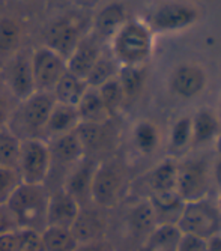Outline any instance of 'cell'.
<instances>
[{"instance_id":"24","label":"cell","mask_w":221,"mask_h":251,"mask_svg":"<svg viewBox=\"0 0 221 251\" xmlns=\"http://www.w3.org/2000/svg\"><path fill=\"white\" fill-rule=\"evenodd\" d=\"M78 125H80V118H78L77 108L74 105H66V104H60L54 101L46 129H44L42 139L50 140V139H54V137L73 132L77 129Z\"/></svg>"},{"instance_id":"22","label":"cell","mask_w":221,"mask_h":251,"mask_svg":"<svg viewBox=\"0 0 221 251\" xmlns=\"http://www.w3.org/2000/svg\"><path fill=\"white\" fill-rule=\"evenodd\" d=\"M47 143L51 155V166L62 164L71 169L84 158V149L77 135V131L54 137V139L47 140Z\"/></svg>"},{"instance_id":"21","label":"cell","mask_w":221,"mask_h":251,"mask_svg":"<svg viewBox=\"0 0 221 251\" xmlns=\"http://www.w3.org/2000/svg\"><path fill=\"white\" fill-rule=\"evenodd\" d=\"M193 128V149L215 145L221 137V119L217 111L211 108H200L191 116Z\"/></svg>"},{"instance_id":"23","label":"cell","mask_w":221,"mask_h":251,"mask_svg":"<svg viewBox=\"0 0 221 251\" xmlns=\"http://www.w3.org/2000/svg\"><path fill=\"white\" fill-rule=\"evenodd\" d=\"M160 126L150 119H140L131 128V145L142 156H152L161 148Z\"/></svg>"},{"instance_id":"31","label":"cell","mask_w":221,"mask_h":251,"mask_svg":"<svg viewBox=\"0 0 221 251\" xmlns=\"http://www.w3.org/2000/svg\"><path fill=\"white\" fill-rule=\"evenodd\" d=\"M23 38V23L14 17H0V53L14 54L21 49Z\"/></svg>"},{"instance_id":"43","label":"cell","mask_w":221,"mask_h":251,"mask_svg":"<svg viewBox=\"0 0 221 251\" xmlns=\"http://www.w3.org/2000/svg\"><path fill=\"white\" fill-rule=\"evenodd\" d=\"M0 251H17V248H15V232L11 235L0 236Z\"/></svg>"},{"instance_id":"29","label":"cell","mask_w":221,"mask_h":251,"mask_svg":"<svg viewBox=\"0 0 221 251\" xmlns=\"http://www.w3.org/2000/svg\"><path fill=\"white\" fill-rule=\"evenodd\" d=\"M86 89H87L86 80L66 71L62 75V78L57 81L54 89L51 90V95L56 102L75 107L80 98L83 97V94L86 92Z\"/></svg>"},{"instance_id":"12","label":"cell","mask_w":221,"mask_h":251,"mask_svg":"<svg viewBox=\"0 0 221 251\" xmlns=\"http://www.w3.org/2000/svg\"><path fill=\"white\" fill-rule=\"evenodd\" d=\"M30 63L36 92H50L66 73V59L46 45L30 50Z\"/></svg>"},{"instance_id":"44","label":"cell","mask_w":221,"mask_h":251,"mask_svg":"<svg viewBox=\"0 0 221 251\" xmlns=\"http://www.w3.org/2000/svg\"><path fill=\"white\" fill-rule=\"evenodd\" d=\"M205 248L206 251H221V233L205 239Z\"/></svg>"},{"instance_id":"4","label":"cell","mask_w":221,"mask_h":251,"mask_svg":"<svg viewBox=\"0 0 221 251\" xmlns=\"http://www.w3.org/2000/svg\"><path fill=\"white\" fill-rule=\"evenodd\" d=\"M108 51L121 66H145L153 51V32L146 21L128 18L108 41Z\"/></svg>"},{"instance_id":"10","label":"cell","mask_w":221,"mask_h":251,"mask_svg":"<svg viewBox=\"0 0 221 251\" xmlns=\"http://www.w3.org/2000/svg\"><path fill=\"white\" fill-rule=\"evenodd\" d=\"M2 81L3 89L15 102L23 101L36 92L30 63V50L20 49L9 56L2 68Z\"/></svg>"},{"instance_id":"32","label":"cell","mask_w":221,"mask_h":251,"mask_svg":"<svg viewBox=\"0 0 221 251\" xmlns=\"http://www.w3.org/2000/svg\"><path fill=\"white\" fill-rule=\"evenodd\" d=\"M97 89H98V94H99L107 111L110 113V116L113 119L116 116H119L122 110L126 107V101H125L122 86L118 80V75L110 78L108 81H105L104 84H101Z\"/></svg>"},{"instance_id":"18","label":"cell","mask_w":221,"mask_h":251,"mask_svg":"<svg viewBox=\"0 0 221 251\" xmlns=\"http://www.w3.org/2000/svg\"><path fill=\"white\" fill-rule=\"evenodd\" d=\"M128 20L126 8L121 2H110L101 6L92 18L91 32L101 44H108Z\"/></svg>"},{"instance_id":"20","label":"cell","mask_w":221,"mask_h":251,"mask_svg":"<svg viewBox=\"0 0 221 251\" xmlns=\"http://www.w3.org/2000/svg\"><path fill=\"white\" fill-rule=\"evenodd\" d=\"M112 121L104 124H80L77 126L75 131L83 145L84 156L95 159V155L108 152L113 146L116 137Z\"/></svg>"},{"instance_id":"41","label":"cell","mask_w":221,"mask_h":251,"mask_svg":"<svg viewBox=\"0 0 221 251\" xmlns=\"http://www.w3.org/2000/svg\"><path fill=\"white\" fill-rule=\"evenodd\" d=\"M178 251H206L205 241L200 238H196V236L182 235Z\"/></svg>"},{"instance_id":"2","label":"cell","mask_w":221,"mask_h":251,"mask_svg":"<svg viewBox=\"0 0 221 251\" xmlns=\"http://www.w3.org/2000/svg\"><path fill=\"white\" fill-rule=\"evenodd\" d=\"M131 182L128 167L121 159L116 156L99 159L92 179V203L105 211L116 209L128 199Z\"/></svg>"},{"instance_id":"34","label":"cell","mask_w":221,"mask_h":251,"mask_svg":"<svg viewBox=\"0 0 221 251\" xmlns=\"http://www.w3.org/2000/svg\"><path fill=\"white\" fill-rule=\"evenodd\" d=\"M44 251H74L77 239L70 229H57V227H46L41 232Z\"/></svg>"},{"instance_id":"40","label":"cell","mask_w":221,"mask_h":251,"mask_svg":"<svg viewBox=\"0 0 221 251\" xmlns=\"http://www.w3.org/2000/svg\"><path fill=\"white\" fill-rule=\"evenodd\" d=\"M74 251H118V250L107 238H104V239H97V241L78 242Z\"/></svg>"},{"instance_id":"30","label":"cell","mask_w":221,"mask_h":251,"mask_svg":"<svg viewBox=\"0 0 221 251\" xmlns=\"http://www.w3.org/2000/svg\"><path fill=\"white\" fill-rule=\"evenodd\" d=\"M118 80L122 86L126 105L134 102L143 92L146 84V68L145 66H121Z\"/></svg>"},{"instance_id":"25","label":"cell","mask_w":221,"mask_h":251,"mask_svg":"<svg viewBox=\"0 0 221 251\" xmlns=\"http://www.w3.org/2000/svg\"><path fill=\"white\" fill-rule=\"evenodd\" d=\"M75 108L80 118V124H104L113 119L107 111L97 87L87 86L86 92L80 98Z\"/></svg>"},{"instance_id":"3","label":"cell","mask_w":221,"mask_h":251,"mask_svg":"<svg viewBox=\"0 0 221 251\" xmlns=\"http://www.w3.org/2000/svg\"><path fill=\"white\" fill-rule=\"evenodd\" d=\"M116 211L121 214L116 223V235L119 239L112 244L118 251H137L157 226L149 200L126 199Z\"/></svg>"},{"instance_id":"5","label":"cell","mask_w":221,"mask_h":251,"mask_svg":"<svg viewBox=\"0 0 221 251\" xmlns=\"http://www.w3.org/2000/svg\"><path fill=\"white\" fill-rule=\"evenodd\" d=\"M5 204L12 212L18 229L42 232L47 227V185H32L21 182Z\"/></svg>"},{"instance_id":"45","label":"cell","mask_w":221,"mask_h":251,"mask_svg":"<svg viewBox=\"0 0 221 251\" xmlns=\"http://www.w3.org/2000/svg\"><path fill=\"white\" fill-rule=\"evenodd\" d=\"M215 199H217V203H218V208H220V211H221V188L217 191V194H215Z\"/></svg>"},{"instance_id":"39","label":"cell","mask_w":221,"mask_h":251,"mask_svg":"<svg viewBox=\"0 0 221 251\" xmlns=\"http://www.w3.org/2000/svg\"><path fill=\"white\" fill-rule=\"evenodd\" d=\"M12 98L11 95L6 92L5 89H0V128L3 126H8V122L11 119V115H12V110H14V105L12 104Z\"/></svg>"},{"instance_id":"17","label":"cell","mask_w":221,"mask_h":251,"mask_svg":"<svg viewBox=\"0 0 221 251\" xmlns=\"http://www.w3.org/2000/svg\"><path fill=\"white\" fill-rule=\"evenodd\" d=\"M78 201L66 193L62 187L49 191L47 204V227H57V229H70L75 223L80 212Z\"/></svg>"},{"instance_id":"35","label":"cell","mask_w":221,"mask_h":251,"mask_svg":"<svg viewBox=\"0 0 221 251\" xmlns=\"http://www.w3.org/2000/svg\"><path fill=\"white\" fill-rule=\"evenodd\" d=\"M20 143L21 140L8 126L0 128V167H17Z\"/></svg>"},{"instance_id":"46","label":"cell","mask_w":221,"mask_h":251,"mask_svg":"<svg viewBox=\"0 0 221 251\" xmlns=\"http://www.w3.org/2000/svg\"><path fill=\"white\" fill-rule=\"evenodd\" d=\"M217 115H218V118L221 119V95H220V100H218V108H217Z\"/></svg>"},{"instance_id":"1","label":"cell","mask_w":221,"mask_h":251,"mask_svg":"<svg viewBox=\"0 0 221 251\" xmlns=\"http://www.w3.org/2000/svg\"><path fill=\"white\" fill-rule=\"evenodd\" d=\"M214 153H196L194 151L176 158V191L187 201L214 196Z\"/></svg>"},{"instance_id":"19","label":"cell","mask_w":221,"mask_h":251,"mask_svg":"<svg viewBox=\"0 0 221 251\" xmlns=\"http://www.w3.org/2000/svg\"><path fill=\"white\" fill-rule=\"evenodd\" d=\"M102 51V44L92 33H84L77 47L66 59V71L86 80Z\"/></svg>"},{"instance_id":"11","label":"cell","mask_w":221,"mask_h":251,"mask_svg":"<svg viewBox=\"0 0 221 251\" xmlns=\"http://www.w3.org/2000/svg\"><path fill=\"white\" fill-rule=\"evenodd\" d=\"M198 20V9L187 2H167L155 8L146 25L153 33H170L191 27Z\"/></svg>"},{"instance_id":"42","label":"cell","mask_w":221,"mask_h":251,"mask_svg":"<svg viewBox=\"0 0 221 251\" xmlns=\"http://www.w3.org/2000/svg\"><path fill=\"white\" fill-rule=\"evenodd\" d=\"M212 172H214V182L217 191L221 188V137L220 140L215 143V152H214V164H212Z\"/></svg>"},{"instance_id":"15","label":"cell","mask_w":221,"mask_h":251,"mask_svg":"<svg viewBox=\"0 0 221 251\" xmlns=\"http://www.w3.org/2000/svg\"><path fill=\"white\" fill-rule=\"evenodd\" d=\"M208 83L206 73L196 63H181L173 68L169 77L172 94L182 100H193L200 95Z\"/></svg>"},{"instance_id":"7","label":"cell","mask_w":221,"mask_h":251,"mask_svg":"<svg viewBox=\"0 0 221 251\" xmlns=\"http://www.w3.org/2000/svg\"><path fill=\"white\" fill-rule=\"evenodd\" d=\"M182 235L208 239L221 233V211L214 196L187 201L176 223Z\"/></svg>"},{"instance_id":"27","label":"cell","mask_w":221,"mask_h":251,"mask_svg":"<svg viewBox=\"0 0 221 251\" xmlns=\"http://www.w3.org/2000/svg\"><path fill=\"white\" fill-rule=\"evenodd\" d=\"M153 209L157 224H174L178 223L185 201L178 193H167L147 199Z\"/></svg>"},{"instance_id":"16","label":"cell","mask_w":221,"mask_h":251,"mask_svg":"<svg viewBox=\"0 0 221 251\" xmlns=\"http://www.w3.org/2000/svg\"><path fill=\"white\" fill-rule=\"evenodd\" d=\"M98 164V159L84 156L77 164L68 169V173L65 175L63 182L59 185L66 193L71 194L80 206L91 204V190H92V179Z\"/></svg>"},{"instance_id":"38","label":"cell","mask_w":221,"mask_h":251,"mask_svg":"<svg viewBox=\"0 0 221 251\" xmlns=\"http://www.w3.org/2000/svg\"><path fill=\"white\" fill-rule=\"evenodd\" d=\"M18 230V224L5 203L0 204V236L11 235Z\"/></svg>"},{"instance_id":"26","label":"cell","mask_w":221,"mask_h":251,"mask_svg":"<svg viewBox=\"0 0 221 251\" xmlns=\"http://www.w3.org/2000/svg\"><path fill=\"white\" fill-rule=\"evenodd\" d=\"M182 232L174 224H157L137 251H178Z\"/></svg>"},{"instance_id":"8","label":"cell","mask_w":221,"mask_h":251,"mask_svg":"<svg viewBox=\"0 0 221 251\" xmlns=\"http://www.w3.org/2000/svg\"><path fill=\"white\" fill-rule=\"evenodd\" d=\"M17 172L23 184L47 185L51 173V155L44 139H26L20 143Z\"/></svg>"},{"instance_id":"28","label":"cell","mask_w":221,"mask_h":251,"mask_svg":"<svg viewBox=\"0 0 221 251\" xmlns=\"http://www.w3.org/2000/svg\"><path fill=\"white\" fill-rule=\"evenodd\" d=\"M169 156L179 158L193 149V128L191 116H181L170 126L167 137Z\"/></svg>"},{"instance_id":"33","label":"cell","mask_w":221,"mask_h":251,"mask_svg":"<svg viewBox=\"0 0 221 251\" xmlns=\"http://www.w3.org/2000/svg\"><path fill=\"white\" fill-rule=\"evenodd\" d=\"M121 65L116 62V59L112 56L108 50L102 51L99 59L97 60V63L94 65L92 71L89 73L86 78V83L89 87H99L101 84H104L105 81H108L110 78H113L118 75Z\"/></svg>"},{"instance_id":"9","label":"cell","mask_w":221,"mask_h":251,"mask_svg":"<svg viewBox=\"0 0 221 251\" xmlns=\"http://www.w3.org/2000/svg\"><path fill=\"white\" fill-rule=\"evenodd\" d=\"M176 191V158L167 156L146 170L137 179H132L128 199H150L160 194Z\"/></svg>"},{"instance_id":"14","label":"cell","mask_w":221,"mask_h":251,"mask_svg":"<svg viewBox=\"0 0 221 251\" xmlns=\"http://www.w3.org/2000/svg\"><path fill=\"white\" fill-rule=\"evenodd\" d=\"M110 227V211L98 208L91 203L80 208L78 217L71 227V232L77 242H87L104 239L108 235Z\"/></svg>"},{"instance_id":"36","label":"cell","mask_w":221,"mask_h":251,"mask_svg":"<svg viewBox=\"0 0 221 251\" xmlns=\"http://www.w3.org/2000/svg\"><path fill=\"white\" fill-rule=\"evenodd\" d=\"M15 248L17 251H44L41 232L18 229L15 232Z\"/></svg>"},{"instance_id":"37","label":"cell","mask_w":221,"mask_h":251,"mask_svg":"<svg viewBox=\"0 0 221 251\" xmlns=\"http://www.w3.org/2000/svg\"><path fill=\"white\" fill-rule=\"evenodd\" d=\"M21 184V179L15 169L0 167V204L5 203L11 194Z\"/></svg>"},{"instance_id":"6","label":"cell","mask_w":221,"mask_h":251,"mask_svg":"<svg viewBox=\"0 0 221 251\" xmlns=\"http://www.w3.org/2000/svg\"><path fill=\"white\" fill-rule=\"evenodd\" d=\"M54 98L50 92H35L14 105L8 128L20 140L42 139Z\"/></svg>"},{"instance_id":"13","label":"cell","mask_w":221,"mask_h":251,"mask_svg":"<svg viewBox=\"0 0 221 251\" xmlns=\"http://www.w3.org/2000/svg\"><path fill=\"white\" fill-rule=\"evenodd\" d=\"M83 36L84 33L78 20L70 15H63L56 18L47 27L44 45L60 54L62 57L68 59V56L73 53Z\"/></svg>"}]
</instances>
